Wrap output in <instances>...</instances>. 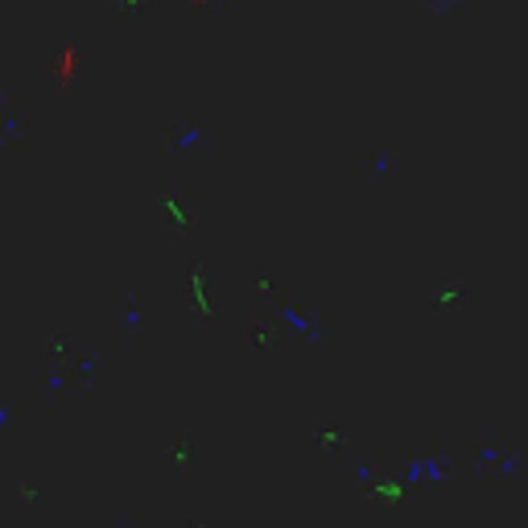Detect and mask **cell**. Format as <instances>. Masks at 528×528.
<instances>
[{
    "instance_id": "6da1fadb",
    "label": "cell",
    "mask_w": 528,
    "mask_h": 528,
    "mask_svg": "<svg viewBox=\"0 0 528 528\" xmlns=\"http://www.w3.org/2000/svg\"><path fill=\"white\" fill-rule=\"evenodd\" d=\"M433 4H450V0H433Z\"/></svg>"
}]
</instances>
